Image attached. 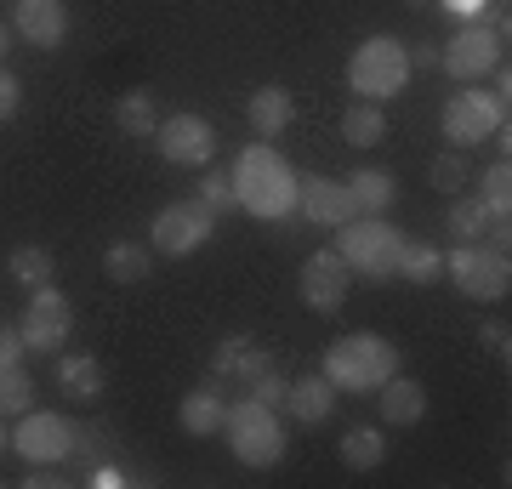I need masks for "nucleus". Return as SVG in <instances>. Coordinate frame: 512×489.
I'll return each instance as SVG.
<instances>
[{"label": "nucleus", "mask_w": 512, "mask_h": 489, "mask_svg": "<svg viewBox=\"0 0 512 489\" xmlns=\"http://www.w3.org/2000/svg\"><path fill=\"white\" fill-rule=\"evenodd\" d=\"M245 387H251L245 399L268 404V410H279V404H285V376H279V370H262V376H256V381H245Z\"/></svg>", "instance_id": "34"}, {"label": "nucleus", "mask_w": 512, "mask_h": 489, "mask_svg": "<svg viewBox=\"0 0 512 489\" xmlns=\"http://www.w3.org/2000/svg\"><path fill=\"white\" fill-rule=\"evenodd\" d=\"M296 211L308 222H319V228H342V222L359 217V205H353V194H348V177H302Z\"/></svg>", "instance_id": "15"}, {"label": "nucleus", "mask_w": 512, "mask_h": 489, "mask_svg": "<svg viewBox=\"0 0 512 489\" xmlns=\"http://www.w3.org/2000/svg\"><path fill=\"white\" fill-rule=\"evenodd\" d=\"M52 251H46V245H18V251L6 256V273H12V279H18V285H52Z\"/></svg>", "instance_id": "29"}, {"label": "nucleus", "mask_w": 512, "mask_h": 489, "mask_svg": "<svg viewBox=\"0 0 512 489\" xmlns=\"http://www.w3.org/2000/svg\"><path fill=\"white\" fill-rule=\"evenodd\" d=\"M245 120H251V131L262 137V143H274V137H285L296 120V97L285 86H256L251 103H245Z\"/></svg>", "instance_id": "17"}, {"label": "nucleus", "mask_w": 512, "mask_h": 489, "mask_svg": "<svg viewBox=\"0 0 512 489\" xmlns=\"http://www.w3.org/2000/svg\"><path fill=\"white\" fill-rule=\"evenodd\" d=\"M410 86V57H404V40L393 35H370L365 46H353L348 57V91L353 97H370V103H387Z\"/></svg>", "instance_id": "4"}, {"label": "nucleus", "mask_w": 512, "mask_h": 489, "mask_svg": "<svg viewBox=\"0 0 512 489\" xmlns=\"http://www.w3.org/2000/svg\"><path fill=\"white\" fill-rule=\"evenodd\" d=\"M382 137H387V114H382V103H370V97H353L348 114H342V143H353V148H376Z\"/></svg>", "instance_id": "23"}, {"label": "nucleus", "mask_w": 512, "mask_h": 489, "mask_svg": "<svg viewBox=\"0 0 512 489\" xmlns=\"http://www.w3.org/2000/svg\"><path fill=\"white\" fill-rule=\"evenodd\" d=\"M336 256L348 262L353 279H365V285H387V279H399L404 234L387 217H353V222L336 228Z\"/></svg>", "instance_id": "3"}, {"label": "nucleus", "mask_w": 512, "mask_h": 489, "mask_svg": "<svg viewBox=\"0 0 512 489\" xmlns=\"http://www.w3.org/2000/svg\"><path fill=\"white\" fill-rule=\"evenodd\" d=\"M57 387H63V399L92 404L103 393V364L92 353H69V359H57Z\"/></svg>", "instance_id": "22"}, {"label": "nucleus", "mask_w": 512, "mask_h": 489, "mask_svg": "<svg viewBox=\"0 0 512 489\" xmlns=\"http://www.w3.org/2000/svg\"><path fill=\"white\" fill-rule=\"evenodd\" d=\"M194 200L205 205V211H228V205H234V177H228V171H205L200 177V188H194Z\"/></svg>", "instance_id": "33"}, {"label": "nucleus", "mask_w": 512, "mask_h": 489, "mask_svg": "<svg viewBox=\"0 0 512 489\" xmlns=\"http://www.w3.org/2000/svg\"><path fill=\"white\" fill-rule=\"evenodd\" d=\"M211 234H217V211H205L200 200H177V205H165L160 217L148 222V251L194 256L200 245H211Z\"/></svg>", "instance_id": "8"}, {"label": "nucleus", "mask_w": 512, "mask_h": 489, "mask_svg": "<svg viewBox=\"0 0 512 489\" xmlns=\"http://www.w3.org/2000/svg\"><path fill=\"white\" fill-rule=\"evenodd\" d=\"M399 279H410V285H439L444 279V251L439 245H427V239H404Z\"/></svg>", "instance_id": "26"}, {"label": "nucleus", "mask_w": 512, "mask_h": 489, "mask_svg": "<svg viewBox=\"0 0 512 489\" xmlns=\"http://www.w3.org/2000/svg\"><path fill=\"white\" fill-rule=\"evenodd\" d=\"M18 330H23V347H29V353H57L74 330V302L57 285H35Z\"/></svg>", "instance_id": "10"}, {"label": "nucleus", "mask_w": 512, "mask_h": 489, "mask_svg": "<svg viewBox=\"0 0 512 489\" xmlns=\"http://www.w3.org/2000/svg\"><path fill=\"white\" fill-rule=\"evenodd\" d=\"M478 342L490 347V353H501V359L512 353V336H507V325H495V319H484V325H478Z\"/></svg>", "instance_id": "38"}, {"label": "nucleus", "mask_w": 512, "mask_h": 489, "mask_svg": "<svg viewBox=\"0 0 512 489\" xmlns=\"http://www.w3.org/2000/svg\"><path fill=\"white\" fill-rule=\"evenodd\" d=\"M404 57H410V69H439V46H433V40H421V46H404Z\"/></svg>", "instance_id": "39"}, {"label": "nucleus", "mask_w": 512, "mask_h": 489, "mask_svg": "<svg viewBox=\"0 0 512 489\" xmlns=\"http://www.w3.org/2000/svg\"><path fill=\"white\" fill-rule=\"evenodd\" d=\"M234 205H245L256 222H285L296 211V188H302V177H296V165L279 154L274 143H245L234 154Z\"/></svg>", "instance_id": "1"}, {"label": "nucleus", "mask_w": 512, "mask_h": 489, "mask_svg": "<svg viewBox=\"0 0 512 489\" xmlns=\"http://www.w3.org/2000/svg\"><path fill=\"white\" fill-rule=\"evenodd\" d=\"M12 450L29 461V467H57L80 450V427L57 410H23L18 427H12Z\"/></svg>", "instance_id": "7"}, {"label": "nucleus", "mask_w": 512, "mask_h": 489, "mask_svg": "<svg viewBox=\"0 0 512 489\" xmlns=\"http://www.w3.org/2000/svg\"><path fill=\"white\" fill-rule=\"evenodd\" d=\"M262 370H274V353L256 342V336H228L211 353V376H234V381H256Z\"/></svg>", "instance_id": "18"}, {"label": "nucleus", "mask_w": 512, "mask_h": 489, "mask_svg": "<svg viewBox=\"0 0 512 489\" xmlns=\"http://www.w3.org/2000/svg\"><path fill=\"white\" fill-rule=\"evenodd\" d=\"M444 279H456V290L473 296V302H501L512 290V262L507 251H495L490 239H467V245H456L444 256Z\"/></svg>", "instance_id": "6"}, {"label": "nucleus", "mask_w": 512, "mask_h": 489, "mask_svg": "<svg viewBox=\"0 0 512 489\" xmlns=\"http://www.w3.org/2000/svg\"><path fill=\"white\" fill-rule=\"evenodd\" d=\"M103 273H109L114 285H137V279H148V245H137V239H114L109 251H103Z\"/></svg>", "instance_id": "28"}, {"label": "nucleus", "mask_w": 512, "mask_h": 489, "mask_svg": "<svg viewBox=\"0 0 512 489\" xmlns=\"http://www.w3.org/2000/svg\"><path fill=\"white\" fill-rule=\"evenodd\" d=\"M376 393H382V421L387 427H416V421L427 416V387L410 381V376H387Z\"/></svg>", "instance_id": "19"}, {"label": "nucleus", "mask_w": 512, "mask_h": 489, "mask_svg": "<svg viewBox=\"0 0 512 489\" xmlns=\"http://www.w3.org/2000/svg\"><path fill=\"white\" fill-rule=\"evenodd\" d=\"M484 6H490V0H439V12L444 18H456V23H478L484 18Z\"/></svg>", "instance_id": "37"}, {"label": "nucleus", "mask_w": 512, "mask_h": 489, "mask_svg": "<svg viewBox=\"0 0 512 489\" xmlns=\"http://www.w3.org/2000/svg\"><path fill=\"white\" fill-rule=\"evenodd\" d=\"M177 421H183V433L211 438V433H222V421H228V399H222L217 387L205 381V387L183 393V410H177Z\"/></svg>", "instance_id": "21"}, {"label": "nucleus", "mask_w": 512, "mask_h": 489, "mask_svg": "<svg viewBox=\"0 0 512 489\" xmlns=\"http://www.w3.org/2000/svg\"><path fill=\"white\" fill-rule=\"evenodd\" d=\"M348 194H353V205H359V217H387L393 200H399V182H393V171H382V165H365V171L348 177Z\"/></svg>", "instance_id": "20"}, {"label": "nucleus", "mask_w": 512, "mask_h": 489, "mask_svg": "<svg viewBox=\"0 0 512 489\" xmlns=\"http://www.w3.org/2000/svg\"><path fill=\"white\" fill-rule=\"evenodd\" d=\"M399 347L387 342L382 330H348L325 347V381L336 393H376L387 376H399Z\"/></svg>", "instance_id": "2"}, {"label": "nucleus", "mask_w": 512, "mask_h": 489, "mask_svg": "<svg viewBox=\"0 0 512 489\" xmlns=\"http://www.w3.org/2000/svg\"><path fill=\"white\" fill-rule=\"evenodd\" d=\"M18 109H23V80L6 69V63H0V126H6Z\"/></svg>", "instance_id": "35"}, {"label": "nucleus", "mask_w": 512, "mask_h": 489, "mask_svg": "<svg viewBox=\"0 0 512 489\" xmlns=\"http://www.w3.org/2000/svg\"><path fill=\"white\" fill-rule=\"evenodd\" d=\"M12 40H18L12 35V23H0V63H6V52H12Z\"/></svg>", "instance_id": "41"}, {"label": "nucleus", "mask_w": 512, "mask_h": 489, "mask_svg": "<svg viewBox=\"0 0 512 489\" xmlns=\"http://www.w3.org/2000/svg\"><path fill=\"white\" fill-rule=\"evenodd\" d=\"M12 35L35 52H57L69 40V6L63 0H18L12 6Z\"/></svg>", "instance_id": "14"}, {"label": "nucleus", "mask_w": 512, "mask_h": 489, "mask_svg": "<svg viewBox=\"0 0 512 489\" xmlns=\"http://www.w3.org/2000/svg\"><path fill=\"white\" fill-rule=\"evenodd\" d=\"M86 484H92V489H126L131 478H126V467H120V461H97V467L86 472Z\"/></svg>", "instance_id": "36"}, {"label": "nucleus", "mask_w": 512, "mask_h": 489, "mask_svg": "<svg viewBox=\"0 0 512 489\" xmlns=\"http://www.w3.org/2000/svg\"><path fill=\"white\" fill-rule=\"evenodd\" d=\"M495 63H501V35L484 23H461L456 40L439 46V69L450 80H484V74H495Z\"/></svg>", "instance_id": "13"}, {"label": "nucleus", "mask_w": 512, "mask_h": 489, "mask_svg": "<svg viewBox=\"0 0 512 489\" xmlns=\"http://www.w3.org/2000/svg\"><path fill=\"white\" fill-rule=\"evenodd\" d=\"M450 222H444V228H450V234L461 239V245H467V239H490V228H495V217H490V205L478 200V194H450Z\"/></svg>", "instance_id": "25"}, {"label": "nucleus", "mask_w": 512, "mask_h": 489, "mask_svg": "<svg viewBox=\"0 0 512 489\" xmlns=\"http://www.w3.org/2000/svg\"><path fill=\"white\" fill-rule=\"evenodd\" d=\"M154 148H160V160L171 165H211L217 160V126L205 120V114H165L160 131H154Z\"/></svg>", "instance_id": "12"}, {"label": "nucleus", "mask_w": 512, "mask_h": 489, "mask_svg": "<svg viewBox=\"0 0 512 489\" xmlns=\"http://www.w3.org/2000/svg\"><path fill=\"white\" fill-rule=\"evenodd\" d=\"M342 461H348L353 472H370L387 461V433L382 427H348L342 433Z\"/></svg>", "instance_id": "27"}, {"label": "nucleus", "mask_w": 512, "mask_h": 489, "mask_svg": "<svg viewBox=\"0 0 512 489\" xmlns=\"http://www.w3.org/2000/svg\"><path fill=\"white\" fill-rule=\"evenodd\" d=\"M279 410H291L302 427H325L330 410H336V387L325 381V370H308V376L285 381V404Z\"/></svg>", "instance_id": "16"}, {"label": "nucleus", "mask_w": 512, "mask_h": 489, "mask_svg": "<svg viewBox=\"0 0 512 489\" xmlns=\"http://www.w3.org/2000/svg\"><path fill=\"white\" fill-rule=\"evenodd\" d=\"M222 433H228V444H234V455L245 467H279V461H285V421H279V410H268V404H256V399L228 404Z\"/></svg>", "instance_id": "5"}, {"label": "nucleus", "mask_w": 512, "mask_h": 489, "mask_svg": "<svg viewBox=\"0 0 512 489\" xmlns=\"http://www.w3.org/2000/svg\"><path fill=\"white\" fill-rule=\"evenodd\" d=\"M114 126H120V137H154V131H160L154 97H148V91H120V103H114Z\"/></svg>", "instance_id": "24"}, {"label": "nucleus", "mask_w": 512, "mask_h": 489, "mask_svg": "<svg viewBox=\"0 0 512 489\" xmlns=\"http://www.w3.org/2000/svg\"><path fill=\"white\" fill-rule=\"evenodd\" d=\"M29 347H23V330H0V364H18Z\"/></svg>", "instance_id": "40"}, {"label": "nucleus", "mask_w": 512, "mask_h": 489, "mask_svg": "<svg viewBox=\"0 0 512 489\" xmlns=\"http://www.w3.org/2000/svg\"><path fill=\"white\" fill-rule=\"evenodd\" d=\"M427 177H433V188H439V194H461V182H467L461 148H444V154H433V165H427Z\"/></svg>", "instance_id": "32"}, {"label": "nucleus", "mask_w": 512, "mask_h": 489, "mask_svg": "<svg viewBox=\"0 0 512 489\" xmlns=\"http://www.w3.org/2000/svg\"><path fill=\"white\" fill-rule=\"evenodd\" d=\"M348 290H353V273H348V262L336 256V245L313 251L308 262H302V273H296V296H302L308 313H342Z\"/></svg>", "instance_id": "11"}, {"label": "nucleus", "mask_w": 512, "mask_h": 489, "mask_svg": "<svg viewBox=\"0 0 512 489\" xmlns=\"http://www.w3.org/2000/svg\"><path fill=\"white\" fill-rule=\"evenodd\" d=\"M501 126H507V97H495V91H456L444 103V137H450V148L490 143Z\"/></svg>", "instance_id": "9"}, {"label": "nucleus", "mask_w": 512, "mask_h": 489, "mask_svg": "<svg viewBox=\"0 0 512 489\" xmlns=\"http://www.w3.org/2000/svg\"><path fill=\"white\" fill-rule=\"evenodd\" d=\"M12 450V427H6V416H0V455Z\"/></svg>", "instance_id": "42"}, {"label": "nucleus", "mask_w": 512, "mask_h": 489, "mask_svg": "<svg viewBox=\"0 0 512 489\" xmlns=\"http://www.w3.org/2000/svg\"><path fill=\"white\" fill-rule=\"evenodd\" d=\"M35 410V376L23 364H0V416H23Z\"/></svg>", "instance_id": "30"}, {"label": "nucleus", "mask_w": 512, "mask_h": 489, "mask_svg": "<svg viewBox=\"0 0 512 489\" xmlns=\"http://www.w3.org/2000/svg\"><path fill=\"white\" fill-rule=\"evenodd\" d=\"M478 200L490 205L495 222H512V165L507 160H495L490 171L478 177Z\"/></svg>", "instance_id": "31"}]
</instances>
